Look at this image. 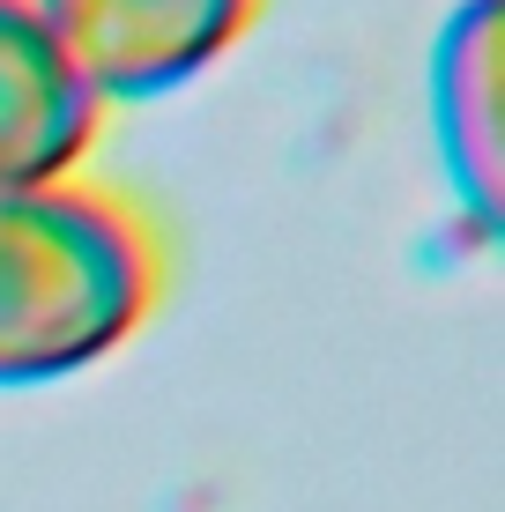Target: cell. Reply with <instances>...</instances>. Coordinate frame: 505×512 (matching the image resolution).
I'll use <instances>...</instances> for the list:
<instances>
[{"instance_id": "6da1fadb", "label": "cell", "mask_w": 505, "mask_h": 512, "mask_svg": "<svg viewBox=\"0 0 505 512\" xmlns=\"http://www.w3.org/2000/svg\"><path fill=\"white\" fill-rule=\"evenodd\" d=\"M156 305V238L90 179H0V386L112 357Z\"/></svg>"}, {"instance_id": "7a4b0ae2", "label": "cell", "mask_w": 505, "mask_h": 512, "mask_svg": "<svg viewBox=\"0 0 505 512\" xmlns=\"http://www.w3.org/2000/svg\"><path fill=\"white\" fill-rule=\"evenodd\" d=\"M260 0H38L97 97H164L238 45Z\"/></svg>"}, {"instance_id": "3957f363", "label": "cell", "mask_w": 505, "mask_h": 512, "mask_svg": "<svg viewBox=\"0 0 505 512\" xmlns=\"http://www.w3.org/2000/svg\"><path fill=\"white\" fill-rule=\"evenodd\" d=\"M97 119L104 97L52 38L38 0H0V179H67L97 141Z\"/></svg>"}, {"instance_id": "277c9868", "label": "cell", "mask_w": 505, "mask_h": 512, "mask_svg": "<svg viewBox=\"0 0 505 512\" xmlns=\"http://www.w3.org/2000/svg\"><path fill=\"white\" fill-rule=\"evenodd\" d=\"M431 119L461 208L498 223V0H468L431 52Z\"/></svg>"}]
</instances>
